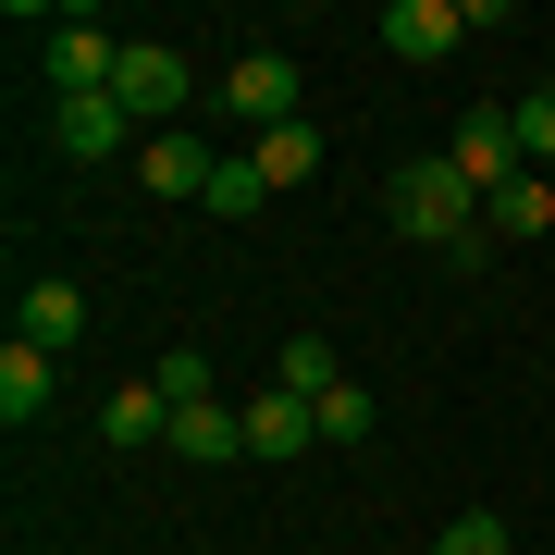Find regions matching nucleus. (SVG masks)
I'll return each mask as SVG.
<instances>
[{"label": "nucleus", "mask_w": 555, "mask_h": 555, "mask_svg": "<svg viewBox=\"0 0 555 555\" xmlns=\"http://www.w3.org/2000/svg\"><path fill=\"white\" fill-rule=\"evenodd\" d=\"M383 210H396V235H420V247H469V235H481V185L456 173L444 149L396 160V185H383Z\"/></svg>", "instance_id": "obj_1"}, {"label": "nucleus", "mask_w": 555, "mask_h": 555, "mask_svg": "<svg viewBox=\"0 0 555 555\" xmlns=\"http://www.w3.org/2000/svg\"><path fill=\"white\" fill-rule=\"evenodd\" d=\"M210 112L247 124V137H272V124H297V50H235L210 75Z\"/></svg>", "instance_id": "obj_2"}, {"label": "nucleus", "mask_w": 555, "mask_h": 555, "mask_svg": "<svg viewBox=\"0 0 555 555\" xmlns=\"http://www.w3.org/2000/svg\"><path fill=\"white\" fill-rule=\"evenodd\" d=\"M112 100L137 112V124H173L185 100H198V62H185L173 38H124V75H112Z\"/></svg>", "instance_id": "obj_3"}, {"label": "nucleus", "mask_w": 555, "mask_h": 555, "mask_svg": "<svg viewBox=\"0 0 555 555\" xmlns=\"http://www.w3.org/2000/svg\"><path fill=\"white\" fill-rule=\"evenodd\" d=\"M112 75H124V38H112L100 13H62L50 25V87H62V100H100Z\"/></svg>", "instance_id": "obj_4"}, {"label": "nucleus", "mask_w": 555, "mask_h": 555, "mask_svg": "<svg viewBox=\"0 0 555 555\" xmlns=\"http://www.w3.org/2000/svg\"><path fill=\"white\" fill-rule=\"evenodd\" d=\"M444 160H456V173L481 185V198H494V185L518 173V112H506V100H481V112H456V124H444Z\"/></svg>", "instance_id": "obj_5"}, {"label": "nucleus", "mask_w": 555, "mask_h": 555, "mask_svg": "<svg viewBox=\"0 0 555 555\" xmlns=\"http://www.w3.org/2000/svg\"><path fill=\"white\" fill-rule=\"evenodd\" d=\"M210 173H222L210 137H137V185H149V198H198L210 210Z\"/></svg>", "instance_id": "obj_6"}, {"label": "nucleus", "mask_w": 555, "mask_h": 555, "mask_svg": "<svg viewBox=\"0 0 555 555\" xmlns=\"http://www.w3.org/2000/svg\"><path fill=\"white\" fill-rule=\"evenodd\" d=\"M383 50H396V62H444V50H469V0H396V13H383Z\"/></svg>", "instance_id": "obj_7"}, {"label": "nucleus", "mask_w": 555, "mask_h": 555, "mask_svg": "<svg viewBox=\"0 0 555 555\" xmlns=\"http://www.w3.org/2000/svg\"><path fill=\"white\" fill-rule=\"evenodd\" d=\"M50 137L75 149V160H112L124 137H137V112H124L112 87H100V100H50Z\"/></svg>", "instance_id": "obj_8"}, {"label": "nucleus", "mask_w": 555, "mask_h": 555, "mask_svg": "<svg viewBox=\"0 0 555 555\" xmlns=\"http://www.w3.org/2000/svg\"><path fill=\"white\" fill-rule=\"evenodd\" d=\"M235 420H247V456H309L321 444V408L309 396H247Z\"/></svg>", "instance_id": "obj_9"}, {"label": "nucleus", "mask_w": 555, "mask_h": 555, "mask_svg": "<svg viewBox=\"0 0 555 555\" xmlns=\"http://www.w3.org/2000/svg\"><path fill=\"white\" fill-rule=\"evenodd\" d=\"M13 334L62 358V346H75V334H87V284H62V272H50V284H25V309H13Z\"/></svg>", "instance_id": "obj_10"}, {"label": "nucleus", "mask_w": 555, "mask_h": 555, "mask_svg": "<svg viewBox=\"0 0 555 555\" xmlns=\"http://www.w3.org/2000/svg\"><path fill=\"white\" fill-rule=\"evenodd\" d=\"M481 235H555V173H506L481 198Z\"/></svg>", "instance_id": "obj_11"}, {"label": "nucleus", "mask_w": 555, "mask_h": 555, "mask_svg": "<svg viewBox=\"0 0 555 555\" xmlns=\"http://www.w3.org/2000/svg\"><path fill=\"white\" fill-rule=\"evenodd\" d=\"M0 420H13V433H25V420H50V346H0Z\"/></svg>", "instance_id": "obj_12"}, {"label": "nucleus", "mask_w": 555, "mask_h": 555, "mask_svg": "<svg viewBox=\"0 0 555 555\" xmlns=\"http://www.w3.org/2000/svg\"><path fill=\"white\" fill-rule=\"evenodd\" d=\"M247 160L272 173V198H284V185H309V173H321V124H309V112H297V124H272V137H247Z\"/></svg>", "instance_id": "obj_13"}, {"label": "nucleus", "mask_w": 555, "mask_h": 555, "mask_svg": "<svg viewBox=\"0 0 555 555\" xmlns=\"http://www.w3.org/2000/svg\"><path fill=\"white\" fill-rule=\"evenodd\" d=\"M100 433L112 444H173V396H160V383H124V396L100 408Z\"/></svg>", "instance_id": "obj_14"}, {"label": "nucleus", "mask_w": 555, "mask_h": 555, "mask_svg": "<svg viewBox=\"0 0 555 555\" xmlns=\"http://www.w3.org/2000/svg\"><path fill=\"white\" fill-rule=\"evenodd\" d=\"M173 456L222 469V456H247V420H235V408H173Z\"/></svg>", "instance_id": "obj_15"}, {"label": "nucleus", "mask_w": 555, "mask_h": 555, "mask_svg": "<svg viewBox=\"0 0 555 555\" xmlns=\"http://www.w3.org/2000/svg\"><path fill=\"white\" fill-rule=\"evenodd\" d=\"M334 383H346V371H334V346H321V334H284V358H272V396H309V408H321Z\"/></svg>", "instance_id": "obj_16"}, {"label": "nucleus", "mask_w": 555, "mask_h": 555, "mask_svg": "<svg viewBox=\"0 0 555 555\" xmlns=\"http://www.w3.org/2000/svg\"><path fill=\"white\" fill-rule=\"evenodd\" d=\"M210 210H222V222H259V210H272V173H259L247 149H222V173H210Z\"/></svg>", "instance_id": "obj_17"}, {"label": "nucleus", "mask_w": 555, "mask_h": 555, "mask_svg": "<svg viewBox=\"0 0 555 555\" xmlns=\"http://www.w3.org/2000/svg\"><path fill=\"white\" fill-rule=\"evenodd\" d=\"M371 433H383L371 383H334V396H321V444H371Z\"/></svg>", "instance_id": "obj_18"}, {"label": "nucleus", "mask_w": 555, "mask_h": 555, "mask_svg": "<svg viewBox=\"0 0 555 555\" xmlns=\"http://www.w3.org/2000/svg\"><path fill=\"white\" fill-rule=\"evenodd\" d=\"M433 555H518V531H506L494 506H469V518H444V531H433Z\"/></svg>", "instance_id": "obj_19"}, {"label": "nucleus", "mask_w": 555, "mask_h": 555, "mask_svg": "<svg viewBox=\"0 0 555 555\" xmlns=\"http://www.w3.org/2000/svg\"><path fill=\"white\" fill-rule=\"evenodd\" d=\"M149 383H160V396H173V408H210V358H198V346H173V358H160Z\"/></svg>", "instance_id": "obj_20"}, {"label": "nucleus", "mask_w": 555, "mask_h": 555, "mask_svg": "<svg viewBox=\"0 0 555 555\" xmlns=\"http://www.w3.org/2000/svg\"><path fill=\"white\" fill-rule=\"evenodd\" d=\"M518 112V160H555V87H531V100H506Z\"/></svg>", "instance_id": "obj_21"}]
</instances>
